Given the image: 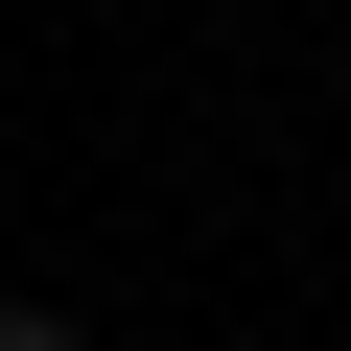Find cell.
<instances>
[{"label": "cell", "mask_w": 351, "mask_h": 351, "mask_svg": "<svg viewBox=\"0 0 351 351\" xmlns=\"http://www.w3.org/2000/svg\"><path fill=\"white\" fill-rule=\"evenodd\" d=\"M0 351H71V304H0Z\"/></svg>", "instance_id": "cell-1"}]
</instances>
